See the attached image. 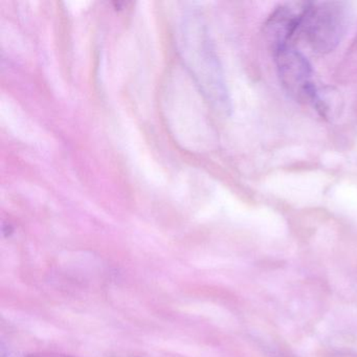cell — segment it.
<instances>
[{
  "mask_svg": "<svg viewBox=\"0 0 357 357\" xmlns=\"http://www.w3.org/2000/svg\"><path fill=\"white\" fill-rule=\"evenodd\" d=\"M348 17L347 3H307L298 34L315 53H330L342 40Z\"/></svg>",
  "mask_w": 357,
  "mask_h": 357,
  "instance_id": "obj_1",
  "label": "cell"
},
{
  "mask_svg": "<svg viewBox=\"0 0 357 357\" xmlns=\"http://www.w3.org/2000/svg\"><path fill=\"white\" fill-rule=\"evenodd\" d=\"M278 74L287 93L298 101L319 108L321 100L312 81V68L307 58L294 45L273 50Z\"/></svg>",
  "mask_w": 357,
  "mask_h": 357,
  "instance_id": "obj_2",
  "label": "cell"
},
{
  "mask_svg": "<svg viewBox=\"0 0 357 357\" xmlns=\"http://www.w3.org/2000/svg\"><path fill=\"white\" fill-rule=\"evenodd\" d=\"M307 3H287L280 6L267 22L266 29L273 50L292 45L298 35Z\"/></svg>",
  "mask_w": 357,
  "mask_h": 357,
  "instance_id": "obj_3",
  "label": "cell"
},
{
  "mask_svg": "<svg viewBox=\"0 0 357 357\" xmlns=\"http://www.w3.org/2000/svg\"><path fill=\"white\" fill-rule=\"evenodd\" d=\"M28 357H77L73 355L61 354V353L55 352H39L29 355Z\"/></svg>",
  "mask_w": 357,
  "mask_h": 357,
  "instance_id": "obj_4",
  "label": "cell"
}]
</instances>
